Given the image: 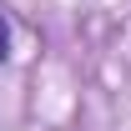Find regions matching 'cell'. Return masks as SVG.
<instances>
[{
  "label": "cell",
  "instance_id": "cell-1",
  "mask_svg": "<svg viewBox=\"0 0 131 131\" xmlns=\"http://www.w3.org/2000/svg\"><path fill=\"white\" fill-rule=\"evenodd\" d=\"M10 56V20H5V10H0V61Z\"/></svg>",
  "mask_w": 131,
  "mask_h": 131
}]
</instances>
